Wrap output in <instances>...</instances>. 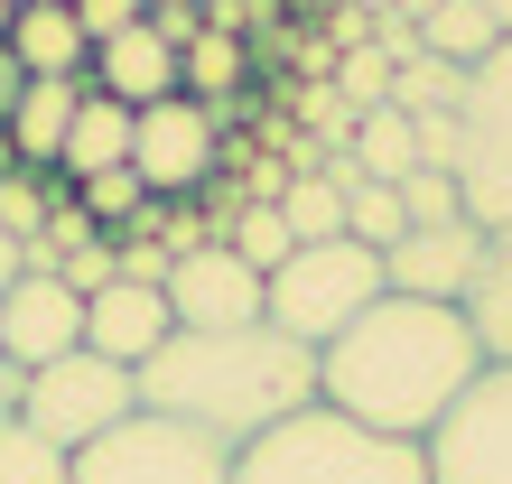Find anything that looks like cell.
Returning a JSON list of instances; mask_svg holds the SVG:
<instances>
[{
    "label": "cell",
    "mask_w": 512,
    "mask_h": 484,
    "mask_svg": "<svg viewBox=\"0 0 512 484\" xmlns=\"http://www.w3.org/2000/svg\"><path fill=\"white\" fill-rule=\"evenodd\" d=\"M475 373H485V354H475V336H466L457 308L382 289L373 308L317 354V401L345 410V419H364V429H382V438H410L419 447L447 410L466 401Z\"/></svg>",
    "instance_id": "cell-1"
},
{
    "label": "cell",
    "mask_w": 512,
    "mask_h": 484,
    "mask_svg": "<svg viewBox=\"0 0 512 484\" xmlns=\"http://www.w3.org/2000/svg\"><path fill=\"white\" fill-rule=\"evenodd\" d=\"M317 401V354L280 336V326H233V336H168L140 363V410L177 419V429L252 447L261 429H280L289 410Z\"/></svg>",
    "instance_id": "cell-2"
},
{
    "label": "cell",
    "mask_w": 512,
    "mask_h": 484,
    "mask_svg": "<svg viewBox=\"0 0 512 484\" xmlns=\"http://www.w3.org/2000/svg\"><path fill=\"white\" fill-rule=\"evenodd\" d=\"M233 484H429V457L410 438H382L364 419L308 401L252 447H233Z\"/></svg>",
    "instance_id": "cell-3"
},
{
    "label": "cell",
    "mask_w": 512,
    "mask_h": 484,
    "mask_svg": "<svg viewBox=\"0 0 512 484\" xmlns=\"http://www.w3.org/2000/svg\"><path fill=\"white\" fill-rule=\"evenodd\" d=\"M382 289H391V280H382V252H364L354 233L298 242V252L261 280V326H280V336H298L308 354H326Z\"/></svg>",
    "instance_id": "cell-4"
},
{
    "label": "cell",
    "mask_w": 512,
    "mask_h": 484,
    "mask_svg": "<svg viewBox=\"0 0 512 484\" xmlns=\"http://www.w3.org/2000/svg\"><path fill=\"white\" fill-rule=\"evenodd\" d=\"M457 196L475 233H512V38L466 66L457 94Z\"/></svg>",
    "instance_id": "cell-5"
},
{
    "label": "cell",
    "mask_w": 512,
    "mask_h": 484,
    "mask_svg": "<svg viewBox=\"0 0 512 484\" xmlns=\"http://www.w3.org/2000/svg\"><path fill=\"white\" fill-rule=\"evenodd\" d=\"M131 410H140V373L131 363H103L94 345H75L66 363H38V373L19 382V419L38 438H56L66 457H84L94 438H112Z\"/></svg>",
    "instance_id": "cell-6"
},
{
    "label": "cell",
    "mask_w": 512,
    "mask_h": 484,
    "mask_svg": "<svg viewBox=\"0 0 512 484\" xmlns=\"http://www.w3.org/2000/svg\"><path fill=\"white\" fill-rule=\"evenodd\" d=\"M75 484H233V447L177 429L159 410H131L112 438L75 457Z\"/></svg>",
    "instance_id": "cell-7"
},
{
    "label": "cell",
    "mask_w": 512,
    "mask_h": 484,
    "mask_svg": "<svg viewBox=\"0 0 512 484\" xmlns=\"http://www.w3.org/2000/svg\"><path fill=\"white\" fill-rule=\"evenodd\" d=\"M429 484H512V363H485L466 401L419 438Z\"/></svg>",
    "instance_id": "cell-8"
},
{
    "label": "cell",
    "mask_w": 512,
    "mask_h": 484,
    "mask_svg": "<svg viewBox=\"0 0 512 484\" xmlns=\"http://www.w3.org/2000/svg\"><path fill=\"white\" fill-rule=\"evenodd\" d=\"M131 168H140V187L159 196V205L205 196V187H215V168H224V112H205L187 94L149 103L131 121Z\"/></svg>",
    "instance_id": "cell-9"
},
{
    "label": "cell",
    "mask_w": 512,
    "mask_h": 484,
    "mask_svg": "<svg viewBox=\"0 0 512 484\" xmlns=\"http://www.w3.org/2000/svg\"><path fill=\"white\" fill-rule=\"evenodd\" d=\"M159 298H168L177 336H233V326H261V270L233 261L224 242H205V252L168 261Z\"/></svg>",
    "instance_id": "cell-10"
},
{
    "label": "cell",
    "mask_w": 512,
    "mask_h": 484,
    "mask_svg": "<svg viewBox=\"0 0 512 484\" xmlns=\"http://www.w3.org/2000/svg\"><path fill=\"white\" fill-rule=\"evenodd\" d=\"M75 345H84V298L56 270H19V289H0V363L38 373V363H66Z\"/></svg>",
    "instance_id": "cell-11"
},
{
    "label": "cell",
    "mask_w": 512,
    "mask_h": 484,
    "mask_svg": "<svg viewBox=\"0 0 512 484\" xmlns=\"http://www.w3.org/2000/svg\"><path fill=\"white\" fill-rule=\"evenodd\" d=\"M475 261H485V233H475V224H419V233H401L382 252V280L401 289V298H438V308H457L466 280H475Z\"/></svg>",
    "instance_id": "cell-12"
},
{
    "label": "cell",
    "mask_w": 512,
    "mask_h": 484,
    "mask_svg": "<svg viewBox=\"0 0 512 484\" xmlns=\"http://www.w3.org/2000/svg\"><path fill=\"white\" fill-rule=\"evenodd\" d=\"M168 336H177L168 298H159V289H140V280H112V289L84 298V345H94L103 363H131V373H140V363L159 354Z\"/></svg>",
    "instance_id": "cell-13"
},
{
    "label": "cell",
    "mask_w": 512,
    "mask_h": 484,
    "mask_svg": "<svg viewBox=\"0 0 512 484\" xmlns=\"http://www.w3.org/2000/svg\"><path fill=\"white\" fill-rule=\"evenodd\" d=\"M94 94H112L122 112L168 103V94H177V47H168L149 19L122 28V38H103V47H94Z\"/></svg>",
    "instance_id": "cell-14"
},
{
    "label": "cell",
    "mask_w": 512,
    "mask_h": 484,
    "mask_svg": "<svg viewBox=\"0 0 512 484\" xmlns=\"http://www.w3.org/2000/svg\"><path fill=\"white\" fill-rule=\"evenodd\" d=\"M75 103H84L75 75H28V94L10 112V159L28 177H56V149H66V131H75Z\"/></svg>",
    "instance_id": "cell-15"
},
{
    "label": "cell",
    "mask_w": 512,
    "mask_h": 484,
    "mask_svg": "<svg viewBox=\"0 0 512 484\" xmlns=\"http://www.w3.org/2000/svg\"><path fill=\"white\" fill-rule=\"evenodd\" d=\"M10 56L28 75H75V84H94V38L75 28L66 0H19V19H10Z\"/></svg>",
    "instance_id": "cell-16"
},
{
    "label": "cell",
    "mask_w": 512,
    "mask_h": 484,
    "mask_svg": "<svg viewBox=\"0 0 512 484\" xmlns=\"http://www.w3.org/2000/svg\"><path fill=\"white\" fill-rule=\"evenodd\" d=\"M131 121H140V112H122L112 94H94V84H84L75 131H66V149H56V177H66V187H84V177H103V168H131Z\"/></svg>",
    "instance_id": "cell-17"
},
{
    "label": "cell",
    "mask_w": 512,
    "mask_h": 484,
    "mask_svg": "<svg viewBox=\"0 0 512 484\" xmlns=\"http://www.w3.org/2000/svg\"><path fill=\"white\" fill-rule=\"evenodd\" d=\"M457 317H466V336H475L485 363H512V233H485V261H475Z\"/></svg>",
    "instance_id": "cell-18"
},
{
    "label": "cell",
    "mask_w": 512,
    "mask_h": 484,
    "mask_svg": "<svg viewBox=\"0 0 512 484\" xmlns=\"http://www.w3.org/2000/svg\"><path fill=\"white\" fill-rule=\"evenodd\" d=\"M243 38H233V28H205V38H187L177 47V94L187 103H205V112H224L233 103V84H243Z\"/></svg>",
    "instance_id": "cell-19"
},
{
    "label": "cell",
    "mask_w": 512,
    "mask_h": 484,
    "mask_svg": "<svg viewBox=\"0 0 512 484\" xmlns=\"http://www.w3.org/2000/svg\"><path fill=\"white\" fill-rule=\"evenodd\" d=\"M354 168L364 177H382V187H401V177L419 168V131H410V112H391V103H373L364 121H354Z\"/></svg>",
    "instance_id": "cell-20"
},
{
    "label": "cell",
    "mask_w": 512,
    "mask_h": 484,
    "mask_svg": "<svg viewBox=\"0 0 512 484\" xmlns=\"http://www.w3.org/2000/svg\"><path fill=\"white\" fill-rule=\"evenodd\" d=\"M419 47L447 56V66H485V56L503 47V28L485 19V0H438V10L419 19Z\"/></svg>",
    "instance_id": "cell-21"
},
{
    "label": "cell",
    "mask_w": 512,
    "mask_h": 484,
    "mask_svg": "<svg viewBox=\"0 0 512 484\" xmlns=\"http://www.w3.org/2000/svg\"><path fill=\"white\" fill-rule=\"evenodd\" d=\"M457 94H466V66H447V56H429L419 47L410 66H391V112H457Z\"/></svg>",
    "instance_id": "cell-22"
},
{
    "label": "cell",
    "mask_w": 512,
    "mask_h": 484,
    "mask_svg": "<svg viewBox=\"0 0 512 484\" xmlns=\"http://www.w3.org/2000/svg\"><path fill=\"white\" fill-rule=\"evenodd\" d=\"M75 205H84V215H94L103 233H131V224H149V215H159V196L140 187V168H103V177H84V187H75Z\"/></svg>",
    "instance_id": "cell-23"
},
{
    "label": "cell",
    "mask_w": 512,
    "mask_h": 484,
    "mask_svg": "<svg viewBox=\"0 0 512 484\" xmlns=\"http://www.w3.org/2000/svg\"><path fill=\"white\" fill-rule=\"evenodd\" d=\"M224 252H233V261H252L261 280H270V270H280V261L298 252V233H289V215H280V205H233Z\"/></svg>",
    "instance_id": "cell-24"
},
{
    "label": "cell",
    "mask_w": 512,
    "mask_h": 484,
    "mask_svg": "<svg viewBox=\"0 0 512 484\" xmlns=\"http://www.w3.org/2000/svg\"><path fill=\"white\" fill-rule=\"evenodd\" d=\"M0 484H75V457L28 419H0Z\"/></svg>",
    "instance_id": "cell-25"
},
{
    "label": "cell",
    "mask_w": 512,
    "mask_h": 484,
    "mask_svg": "<svg viewBox=\"0 0 512 484\" xmlns=\"http://www.w3.org/2000/svg\"><path fill=\"white\" fill-rule=\"evenodd\" d=\"M280 215H289V233L298 242H336L345 233V187H336V177H289V187H280Z\"/></svg>",
    "instance_id": "cell-26"
},
{
    "label": "cell",
    "mask_w": 512,
    "mask_h": 484,
    "mask_svg": "<svg viewBox=\"0 0 512 484\" xmlns=\"http://www.w3.org/2000/svg\"><path fill=\"white\" fill-rule=\"evenodd\" d=\"M345 233L364 242V252H391V242L410 233V215H401V187H382V177L345 187Z\"/></svg>",
    "instance_id": "cell-27"
},
{
    "label": "cell",
    "mask_w": 512,
    "mask_h": 484,
    "mask_svg": "<svg viewBox=\"0 0 512 484\" xmlns=\"http://www.w3.org/2000/svg\"><path fill=\"white\" fill-rule=\"evenodd\" d=\"M326 84H336L354 112H373V103H391V56H382L373 38H364V47H336V75H326Z\"/></svg>",
    "instance_id": "cell-28"
},
{
    "label": "cell",
    "mask_w": 512,
    "mask_h": 484,
    "mask_svg": "<svg viewBox=\"0 0 512 484\" xmlns=\"http://www.w3.org/2000/svg\"><path fill=\"white\" fill-rule=\"evenodd\" d=\"M401 215H410V233L419 224H466V196H457V177H447V168H410L401 177Z\"/></svg>",
    "instance_id": "cell-29"
},
{
    "label": "cell",
    "mask_w": 512,
    "mask_h": 484,
    "mask_svg": "<svg viewBox=\"0 0 512 484\" xmlns=\"http://www.w3.org/2000/svg\"><path fill=\"white\" fill-rule=\"evenodd\" d=\"M56 280H66L75 298L112 289V280H122V252H112V233H94V242H84V252H66V261H56Z\"/></svg>",
    "instance_id": "cell-30"
},
{
    "label": "cell",
    "mask_w": 512,
    "mask_h": 484,
    "mask_svg": "<svg viewBox=\"0 0 512 484\" xmlns=\"http://www.w3.org/2000/svg\"><path fill=\"white\" fill-rule=\"evenodd\" d=\"M66 10H75V28H84V38H122V28H140L149 19V0H66Z\"/></svg>",
    "instance_id": "cell-31"
},
{
    "label": "cell",
    "mask_w": 512,
    "mask_h": 484,
    "mask_svg": "<svg viewBox=\"0 0 512 484\" xmlns=\"http://www.w3.org/2000/svg\"><path fill=\"white\" fill-rule=\"evenodd\" d=\"M19 94H28V66L10 56V38H0V131H10V112H19Z\"/></svg>",
    "instance_id": "cell-32"
},
{
    "label": "cell",
    "mask_w": 512,
    "mask_h": 484,
    "mask_svg": "<svg viewBox=\"0 0 512 484\" xmlns=\"http://www.w3.org/2000/svg\"><path fill=\"white\" fill-rule=\"evenodd\" d=\"M19 270H28V242H10V233H0V289H19Z\"/></svg>",
    "instance_id": "cell-33"
},
{
    "label": "cell",
    "mask_w": 512,
    "mask_h": 484,
    "mask_svg": "<svg viewBox=\"0 0 512 484\" xmlns=\"http://www.w3.org/2000/svg\"><path fill=\"white\" fill-rule=\"evenodd\" d=\"M19 382H28L19 363H0V419H19Z\"/></svg>",
    "instance_id": "cell-34"
},
{
    "label": "cell",
    "mask_w": 512,
    "mask_h": 484,
    "mask_svg": "<svg viewBox=\"0 0 512 484\" xmlns=\"http://www.w3.org/2000/svg\"><path fill=\"white\" fill-rule=\"evenodd\" d=\"M485 19H494V28H503V38H512V0H485Z\"/></svg>",
    "instance_id": "cell-35"
},
{
    "label": "cell",
    "mask_w": 512,
    "mask_h": 484,
    "mask_svg": "<svg viewBox=\"0 0 512 484\" xmlns=\"http://www.w3.org/2000/svg\"><path fill=\"white\" fill-rule=\"evenodd\" d=\"M10 19H19V0H0V38H10Z\"/></svg>",
    "instance_id": "cell-36"
},
{
    "label": "cell",
    "mask_w": 512,
    "mask_h": 484,
    "mask_svg": "<svg viewBox=\"0 0 512 484\" xmlns=\"http://www.w3.org/2000/svg\"><path fill=\"white\" fill-rule=\"evenodd\" d=\"M205 10H233V0H205Z\"/></svg>",
    "instance_id": "cell-37"
}]
</instances>
